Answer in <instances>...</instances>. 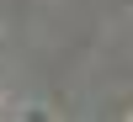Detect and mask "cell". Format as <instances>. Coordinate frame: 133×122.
Masks as SVG:
<instances>
[{
    "mask_svg": "<svg viewBox=\"0 0 133 122\" xmlns=\"http://www.w3.org/2000/svg\"><path fill=\"white\" fill-rule=\"evenodd\" d=\"M27 122H48V117H43V112H27Z\"/></svg>",
    "mask_w": 133,
    "mask_h": 122,
    "instance_id": "obj_1",
    "label": "cell"
}]
</instances>
